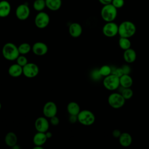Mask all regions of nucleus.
I'll return each instance as SVG.
<instances>
[{"label": "nucleus", "instance_id": "nucleus-27", "mask_svg": "<svg viewBox=\"0 0 149 149\" xmlns=\"http://www.w3.org/2000/svg\"><path fill=\"white\" fill-rule=\"evenodd\" d=\"M99 73L101 76L106 77L112 73V68L109 65H103L98 69Z\"/></svg>", "mask_w": 149, "mask_h": 149}, {"label": "nucleus", "instance_id": "nucleus-30", "mask_svg": "<svg viewBox=\"0 0 149 149\" xmlns=\"http://www.w3.org/2000/svg\"><path fill=\"white\" fill-rule=\"evenodd\" d=\"M124 0H112L111 2V4L117 9L122 8L124 5Z\"/></svg>", "mask_w": 149, "mask_h": 149}, {"label": "nucleus", "instance_id": "nucleus-23", "mask_svg": "<svg viewBox=\"0 0 149 149\" xmlns=\"http://www.w3.org/2000/svg\"><path fill=\"white\" fill-rule=\"evenodd\" d=\"M67 111L69 115H77L80 111V108L77 102L71 101L67 105Z\"/></svg>", "mask_w": 149, "mask_h": 149}, {"label": "nucleus", "instance_id": "nucleus-20", "mask_svg": "<svg viewBox=\"0 0 149 149\" xmlns=\"http://www.w3.org/2000/svg\"><path fill=\"white\" fill-rule=\"evenodd\" d=\"M5 143L8 146L10 147H13L16 145L17 143V137L16 134L12 132H8L5 135Z\"/></svg>", "mask_w": 149, "mask_h": 149}, {"label": "nucleus", "instance_id": "nucleus-32", "mask_svg": "<svg viewBox=\"0 0 149 149\" xmlns=\"http://www.w3.org/2000/svg\"><path fill=\"white\" fill-rule=\"evenodd\" d=\"M49 119H50V123L53 126H57L59 123V119L56 115L50 118Z\"/></svg>", "mask_w": 149, "mask_h": 149}, {"label": "nucleus", "instance_id": "nucleus-14", "mask_svg": "<svg viewBox=\"0 0 149 149\" xmlns=\"http://www.w3.org/2000/svg\"><path fill=\"white\" fill-rule=\"evenodd\" d=\"M83 31V29L81 26L76 22L72 23L70 24L69 27V32L70 35L73 38L79 37Z\"/></svg>", "mask_w": 149, "mask_h": 149}, {"label": "nucleus", "instance_id": "nucleus-36", "mask_svg": "<svg viewBox=\"0 0 149 149\" xmlns=\"http://www.w3.org/2000/svg\"><path fill=\"white\" fill-rule=\"evenodd\" d=\"M112 0H98L100 3H101L102 5H103L111 4V2H112Z\"/></svg>", "mask_w": 149, "mask_h": 149}, {"label": "nucleus", "instance_id": "nucleus-28", "mask_svg": "<svg viewBox=\"0 0 149 149\" xmlns=\"http://www.w3.org/2000/svg\"><path fill=\"white\" fill-rule=\"evenodd\" d=\"M120 93L122 94V95L123 97V98L127 100L130 99L133 95V91L130 88V87L129 88H123L122 87V89Z\"/></svg>", "mask_w": 149, "mask_h": 149}, {"label": "nucleus", "instance_id": "nucleus-22", "mask_svg": "<svg viewBox=\"0 0 149 149\" xmlns=\"http://www.w3.org/2000/svg\"><path fill=\"white\" fill-rule=\"evenodd\" d=\"M46 7L51 10H59L62 6V0H45Z\"/></svg>", "mask_w": 149, "mask_h": 149}, {"label": "nucleus", "instance_id": "nucleus-24", "mask_svg": "<svg viewBox=\"0 0 149 149\" xmlns=\"http://www.w3.org/2000/svg\"><path fill=\"white\" fill-rule=\"evenodd\" d=\"M118 44L119 47L124 51L130 48L132 45L130 40H129V38L120 37L118 41Z\"/></svg>", "mask_w": 149, "mask_h": 149}, {"label": "nucleus", "instance_id": "nucleus-10", "mask_svg": "<svg viewBox=\"0 0 149 149\" xmlns=\"http://www.w3.org/2000/svg\"><path fill=\"white\" fill-rule=\"evenodd\" d=\"M30 10L29 6L26 3L19 5L15 10L16 17L20 20H25L30 16Z\"/></svg>", "mask_w": 149, "mask_h": 149}, {"label": "nucleus", "instance_id": "nucleus-25", "mask_svg": "<svg viewBox=\"0 0 149 149\" xmlns=\"http://www.w3.org/2000/svg\"><path fill=\"white\" fill-rule=\"evenodd\" d=\"M31 46L27 42H23L18 46V49L20 54L26 55L30 52L31 49Z\"/></svg>", "mask_w": 149, "mask_h": 149}, {"label": "nucleus", "instance_id": "nucleus-15", "mask_svg": "<svg viewBox=\"0 0 149 149\" xmlns=\"http://www.w3.org/2000/svg\"><path fill=\"white\" fill-rule=\"evenodd\" d=\"M11 11V5L6 0L0 1V17H6L9 16Z\"/></svg>", "mask_w": 149, "mask_h": 149}, {"label": "nucleus", "instance_id": "nucleus-37", "mask_svg": "<svg viewBox=\"0 0 149 149\" xmlns=\"http://www.w3.org/2000/svg\"><path fill=\"white\" fill-rule=\"evenodd\" d=\"M45 134H46V136H47V138L48 139H49V138H51V137H52V133L50 132H45Z\"/></svg>", "mask_w": 149, "mask_h": 149}, {"label": "nucleus", "instance_id": "nucleus-6", "mask_svg": "<svg viewBox=\"0 0 149 149\" xmlns=\"http://www.w3.org/2000/svg\"><path fill=\"white\" fill-rule=\"evenodd\" d=\"M126 100L120 93H112L108 98V102L111 107L114 109H119L125 104Z\"/></svg>", "mask_w": 149, "mask_h": 149}, {"label": "nucleus", "instance_id": "nucleus-5", "mask_svg": "<svg viewBox=\"0 0 149 149\" xmlns=\"http://www.w3.org/2000/svg\"><path fill=\"white\" fill-rule=\"evenodd\" d=\"M103 86L108 90L114 91L117 90L120 86L119 77L114 74H111L104 77L103 79Z\"/></svg>", "mask_w": 149, "mask_h": 149}, {"label": "nucleus", "instance_id": "nucleus-9", "mask_svg": "<svg viewBox=\"0 0 149 149\" xmlns=\"http://www.w3.org/2000/svg\"><path fill=\"white\" fill-rule=\"evenodd\" d=\"M39 68L34 63H27L23 67V74L27 78H33L39 73Z\"/></svg>", "mask_w": 149, "mask_h": 149}, {"label": "nucleus", "instance_id": "nucleus-2", "mask_svg": "<svg viewBox=\"0 0 149 149\" xmlns=\"http://www.w3.org/2000/svg\"><path fill=\"white\" fill-rule=\"evenodd\" d=\"M2 54L8 61H15L20 55L18 47L12 42H7L3 46Z\"/></svg>", "mask_w": 149, "mask_h": 149}, {"label": "nucleus", "instance_id": "nucleus-1", "mask_svg": "<svg viewBox=\"0 0 149 149\" xmlns=\"http://www.w3.org/2000/svg\"><path fill=\"white\" fill-rule=\"evenodd\" d=\"M136 32L135 24L129 20L122 22L118 26V34L120 37L130 38L133 36Z\"/></svg>", "mask_w": 149, "mask_h": 149}, {"label": "nucleus", "instance_id": "nucleus-39", "mask_svg": "<svg viewBox=\"0 0 149 149\" xmlns=\"http://www.w3.org/2000/svg\"><path fill=\"white\" fill-rule=\"evenodd\" d=\"M1 108H2V104H1V103L0 102V110L1 109Z\"/></svg>", "mask_w": 149, "mask_h": 149}, {"label": "nucleus", "instance_id": "nucleus-16", "mask_svg": "<svg viewBox=\"0 0 149 149\" xmlns=\"http://www.w3.org/2000/svg\"><path fill=\"white\" fill-rule=\"evenodd\" d=\"M123 58L126 63H132L136 61L137 54L133 49L130 48L124 51L123 54Z\"/></svg>", "mask_w": 149, "mask_h": 149}, {"label": "nucleus", "instance_id": "nucleus-8", "mask_svg": "<svg viewBox=\"0 0 149 149\" xmlns=\"http://www.w3.org/2000/svg\"><path fill=\"white\" fill-rule=\"evenodd\" d=\"M102 33L107 37H113L118 34V25L113 22H107L102 27Z\"/></svg>", "mask_w": 149, "mask_h": 149}, {"label": "nucleus", "instance_id": "nucleus-12", "mask_svg": "<svg viewBox=\"0 0 149 149\" xmlns=\"http://www.w3.org/2000/svg\"><path fill=\"white\" fill-rule=\"evenodd\" d=\"M34 126L37 132L45 133L48 130L49 125L46 117L40 116L36 120Z\"/></svg>", "mask_w": 149, "mask_h": 149}, {"label": "nucleus", "instance_id": "nucleus-3", "mask_svg": "<svg viewBox=\"0 0 149 149\" xmlns=\"http://www.w3.org/2000/svg\"><path fill=\"white\" fill-rule=\"evenodd\" d=\"M117 10L111 3L104 5L101 10V16L106 22H113L117 16Z\"/></svg>", "mask_w": 149, "mask_h": 149}, {"label": "nucleus", "instance_id": "nucleus-38", "mask_svg": "<svg viewBox=\"0 0 149 149\" xmlns=\"http://www.w3.org/2000/svg\"><path fill=\"white\" fill-rule=\"evenodd\" d=\"M33 148L34 149H43V147L41 146H35Z\"/></svg>", "mask_w": 149, "mask_h": 149}, {"label": "nucleus", "instance_id": "nucleus-35", "mask_svg": "<svg viewBox=\"0 0 149 149\" xmlns=\"http://www.w3.org/2000/svg\"><path fill=\"white\" fill-rule=\"evenodd\" d=\"M112 136H113L114 137H115V138H119V136H120V135L121 134L122 132H121L120 130H119V129H115V130H113V132H112Z\"/></svg>", "mask_w": 149, "mask_h": 149}, {"label": "nucleus", "instance_id": "nucleus-33", "mask_svg": "<svg viewBox=\"0 0 149 149\" xmlns=\"http://www.w3.org/2000/svg\"><path fill=\"white\" fill-rule=\"evenodd\" d=\"M122 69V71H123V74H129V73H130V71H131V69H130V67L127 65H124L123 66H122L121 67Z\"/></svg>", "mask_w": 149, "mask_h": 149}, {"label": "nucleus", "instance_id": "nucleus-26", "mask_svg": "<svg viewBox=\"0 0 149 149\" xmlns=\"http://www.w3.org/2000/svg\"><path fill=\"white\" fill-rule=\"evenodd\" d=\"M34 9L38 12L42 11L46 7L45 0H35L33 4Z\"/></svg>", "mask_w": 149, "mask_h": 149}, {"label": "nucleus", "instance_id": "nucleus-7", "mask_svg": "<svg viewBox=\"0 0 149 149\" xmlns=\"http://www.w3.org/2000/svg\"><path fill=\"white\" fill-rule=\"evenodd\" d=\"M50 22L49 16L43 11L38 12L34 19V23L36 26L40 29L47 27Z\"/></svg>", "mask_w": 149, "mask_h": 149}, {"label": "nucleus", "instance_id": "nucleus-21", "mask_svg": "<svg viewBox=\"0 0 149 149\" xmlns=\"http://www.w3.org/2000/svg\"><path fill=\"white\" fill-rule=\"evenodd\" d=\"M120 86L123 88L131 87L133 84L132 77L127 74H123L119 77Z\"/></svg>", "mask_w": 149, "mask_h": 149}, {"label": "nucleus", "instance_id": "nucleus-31", "mask_svg": "<svg viewBox=\"0 0 149 149\" xmlns=\"http://www.w3.org/2000/svg\"><path fill=\"white\" fill-rule=\"evenodd\" d=\"M112 73L115 74L116 76H118L119 77H120L122 74H123V71H122V69L121 68H118L113 70L112 69Z\"/></svg>", "mask_w": 149, "mask_h": 149}, {"label": "nucleus", "instance_id": "nucleus-17", "mask_svg": "<svg viewBox=\"0 0 149 149\" xmlns=\"http://www.w3.org/2000/svg\"><path fill=\"white\" fill-rule=\"evenodd\" d=\"M9 74L13 77H17L23 74V67L17 63L11 65L8 69Z\"/></svg>", "mask_w": 149, "mask_h": 149}, {"label": "nucleus", "instance_id": "nucleus-4", "mask_svg": "<svg viewBox=\"0 0 149 149\" xmlns=\"http://www.w3.org/2000/svg\"><path fill=\"white\" fill-rule=\"evenodd\" d=\"M77 120L83 125L90 126L94 123L95 117L91 111L84 109L80 111L77 115Z\"/></svg>", "mask_w": 149, "mask_h": 149}, {"label": "nucleus", "instance_id": "nucleus-11", "mask_svg": "<svg viewBox=\"0 0 149 149\" xmlns=\"http://www.w3.org/2000/svg\"><path fill=\"white\" fill-rule=\"evenodd\" d=\"M58 108L56 104L53 101L47 102L42 108V113L45 117L50 118L56 115Z\"/></svg>", "mask_w": 149, "mask_h": 149}, {"label": "nucleus", "instance_id": "nucleus-29", "mask_svg": "<svg viewBox=\"0 0 149 149\" xmlns=\"http://www.w3.org/2000/svg\"><path fill=\"white\" fill-rule=\"evenodd\" d=\"M16 60V63H17L18 65H19L22 67H23L24 65H26L28 63L27 59L25 56H24V55L20 54Z\"/></svg>", "mask_w": 149, "mask_h": 149}, {"label": "nucleus", "instance_id": "nucleus-18", "mask_svg": "<svg viewBox=\"0 0 149 149\" xmlns=\"http://www.w3.org/2000/svg\"><path fill=\"white\" fill-rule=\"evenodd\" d=\"M118 139L120 145L123 147L130 146L132 143V136L127 132L122 133Z\"/></svg>", "mask_w": 149, "mask_h": 149}, {"label": "nucleus", "instance_id": "nucleus-13", "mask_svg": "<svg viewBox=\"0 0 149 149\" xmlns=\"http://www.w3.org/2000/svg\"><path fill=\"white\" fill-rule=\"evenodd\" d=\"M31 50L35 55L37 56H42L47 53L48 51V48L45 43L41 41H38L35 42L33 45L31 47Z\"/></svg>", "mask_w": 149, "mask_h": 149}, {"label": "nucleus", "instance_id": "nucleus-34", "mask_svg": "<svg viewBox=\"0 0 149 149\" xmlns=\"http://www.w3.org/2000/svg\"><path fill=\"white\" fill-rule=\"evenodd\" d=\"M69 120L72 123H76L77 121H78V120H77V115H70V116L69 118Z\"/></svg>", "mask_w": 149, "mask_h": 149}, {"label": "nucleus", "instance_id": "nucleus-19", "mask_svg": "<svg viewBox=\"0 0 149 149\" xmlns=\"http://www.w3.org/2000/svg\"><path fill=\"white\" fill-rule=\"evenodd\" d=\"M47 137L45 133L37 132L33 137V141L35 146H42L47 140Z\"/></svg>", "mask_w": 149, "mask_h": 149}]
</instances>
